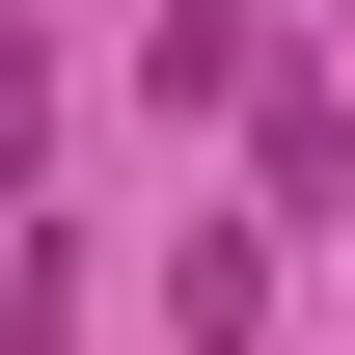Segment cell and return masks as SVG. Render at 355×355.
Listing matches in <instances>:
<instances>
[{
  "instance_id": "obj_1",
  "label": "cell",
  "mask_w": 355,
  "mask_h": 355,
  "mask_svg": "<svg viewBox=\"0 0 355 355\" xmlns=\"http://www.w3.org/2000/svg\"><path fill=\"white\" fill-rule=\"evenodd\" d=\"M246 301H273V246H246V219H191V246H164V328H191V355H246Z\"/></svg>"
},
{
  "instance_id": "obj_2",
  "label": "cell",
  "mask_w": 355,
  "mask_h": 355,
  "mask_svg": "<svg viewBox=\"0 0 355 355\" xmlns=\"http://www.w3.org/2000/svg\"><path fill=\"white\" fill-rule=\"evenodd\" d=\"M28 137H55V55H28V28H0V191H28Z\"/></svg>"
}]
</instances>
